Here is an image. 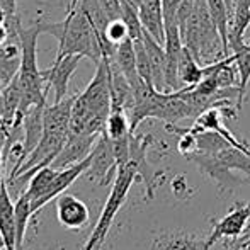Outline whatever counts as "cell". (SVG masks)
I'll return each instance as SVG.
<instances>
[{"label":"cell","mask_w":250,"mask_h":250,"mask_svg":"<svg viewBox=\"0 0 250 250\" xmlns=\"http://www.w3.org/2000/svg\"><path fill=\"white\" fill-rule=\"evenodd\" d=\"M116 170H118V164H116L112 142L104 131L101 133L94 145V150L90 153V167L85 174L89 175L90 181L104 184L111 179L112 174H116Z\"/></svg>","instance_id":"8992f818"},{"label":"cell","mask_w":250,"mask_h":250,"mask_svg":"<svg viewBox=\"0 0 250 250\" xmlns=\"http://www.w3.org/2000/svg\"><path fill=\"white\" fill-rule=\"evenodd\" d=\"M140 22L158 43L165 44V19L162 0H142L138 9Z\"/></svg>","instance_id":"7c38bea8"},{"label":"cell","mask_w":250,"mask_h":250,"mask_svg":"<svg viewBox=\"0 0 250 250\" xmlns=\"http://www.w3.org/2000/svg\"><path fill=\"white\" fill-rule=\"evenodd\" d=\"M105 135L116 142V140H125L133 135L131 125H129V116L125 109H111V114L105 123Z\"/></svg>","instance_id":"d6986e66"},{"label":"cell","mask_w":250,"mask_h":250,"mask_svg":"<svg viewBox=\"0 0 250 250\" xmlns=\"http://www.w3.org/2000/svg\"><path fill=\"white\" fill-rule=\"evenodd\" d=\"M204 68L194 58L189 48H182L181 58H179V80L181 87H194L203 80Z\"/></svg>","instance_id":"2e32d148"},{"label":"cell","mask_w":250,"mask_h":250,"mask_svg":"<svg viewBox=\"0 0 250 250\" xmlns=\"http://www.w3.org/2000/svg\"><path fill=\"white\" fill-rule=\"evenodd\" d=\"M89 167H90V155L85 158V160L79 162V164L72 165V167H66V168L58 170V174H56L55 181H53V184L50 186V191L46 192V196H44L40 203H36L34 206H31V209H33V216L38 213V211L43 209V208L46 206L51 199H56L58 196H62L63 192H65L66 189H68L70 186H72L73 182L80 177V175L85 174V172L89 170Z\"/></svg>","instance_id":"8fae6325"},{"label":"cell","mask_w":250,"mask_h":250,"mask_svg":"<svg viewBox=\"0 0 250 250\" xmlns=\"http://www.w3.org/2000/svg\"><path fill=\"white\" fill-rule=\"evenodd\" d=\"M233 63L238 72V97H237V111H240L245 101L249 83H250V43L245 44L240 51L231 53Z\"/></svg>","instance_id":"ac0fdd59"},{"label":"cell","mask_w":250,"mask_h":250,"mask_svg":"<svg viewBox=\"0 0 250 250\" xmlns=\"http://www.w3.org/2000/svg\"><path fill=\"white\" fill-rule=\"evenodd\" d=\"M44 34H51L58 40L56 58H63L65 55H82L83 58L92 60L96 65L102 60L97 31L80 0H70L63 21L44 24Z\"/></svg>","instance_id":"6da1fadb"},{"label":"cell","mask_w":250,"mask_h":250,"mask_svg":"<svg viewBox=\"0 0 250 250\" xmlns=\"http://www.w3.org/2000/svg\"><path fill=\"white\" fill-rule=\"evenodd\" d=\"M82 60V55H65L63 58H55L50 68L43 70L46 90L50 92V89H53V94H55V101L53 102H60L66 97L68 82L73 73H75V70L79 68Z\"/></svg>","instance_id":"5b68a950"},{"label":"cell","mask_w":250,"mask_h":250,"mask_svg":"<svg viewBox=\"0 0 250 250\" xmlns=\"http://www.w3.org/2000/svg\"><path fill=\"white\" fill-rule=\"evenodd\" d=\"M135 43V51H136V66H138V73L142 77V80H145L146 83L153 85V75H151V63L150 56L146 53L145 43H143V38L138 40H133Z\"/></svg>","instance_id":"44dd1931"},{"label":"cell","mask_w":250,"mask_h":250,"mask_svg":"<svg viewBox=\"0 0 250 250\" xmlns=\"http://www.w3.org/2000/svg\"><path fill=\"white\" fill-rule=\"evenodd\" d=\"M17 34L21 41V68L17 73V79L21 83V107L19 114H24L29 107L36 104L46 102L48 90L44 85L43 70L38 66V38L44 34V24H33L29 27L21 26V21L17 24Z\"/></svg>","instance_id":"7a4b0ae2"},{"label":"cell","mask_w":250,"mask_h":250,"mask_svg":"<svg viewBox=\"0 0 250 250\" xmlns=\"http://www.w3.org/2000/svg\"><path fill=\"white\" fill-rule=\"evenodd\" d=\"M2 133H0V188H2L3 184V165H5V160H3V148H2Z\"/></svg>","instance_id":"cb8c5ba5"},{"label":"cell","mask_w":250,"mask_h":250,"mask_svg":"<svg viewBox=\"0 0 250 250\" xmlns=\"http://www.w3.org/2000/svg\"><path fill=\"white\" fill-rule=\"evenodd\" d=\"M0 5H2L3 9L7 10V14H9V17L16 16V9H17L16 0H0Z\"/></svg>","instance_id":"7402d4cb"},{"label":"cell","mask_w":250,"mask_h":250,"mask_svg":"<svg viewBox=\"0 0 250 250\" xmlns=\"http://www.w3.org/2000/svg\"><path fill=\"white\" fill-rule=\"evenodd\" d=\"M249 218H250V203L237 204L235 208H231L220 221L214 223L209 237L206 238L208 245L213 247L221 238H238L242 235V231L245 230V225H247Z\"/></svg>","instance_id":"52a82bcc"},{"label":"cell","mask_w":250,"mask_h":250,"mask_svg":"<svg viewBox=\"0 0 250 250\" xmlns=\"http://www.w3.org/2000/svg\"><path fill=\"white\" fill-rule=\"evenodd\" d=\"M206 240H198V238L188 237V235H164L153 242L151 250H209Z\"/></svg>","instance_id":"e0dca14e"},{"label":"cell","mask_w":250,"mask_h":250,"mask_svg":"<svg viewBox=\"0 0 250 250\" xmlns=\"http://www.w3.org/2000/svg\"><path fill=\"white\" fill-rule=\"evenodd\" d=\"M179 29L184 46L191 50L201 65H211L227 56L220 33L211 19L206 0H194L191 14L184 21V24L179 26Z\"/></svg>","instance_id":"3957f363"},{"label":"cell","mask_w":250,"mask_h":250,"mask_svg":"<svg viewBox=\"0 0 250 250\" xmlns=\"http://www.w3.org/2000/svg\"><path fill=\"white\" fill-rule=\"evenodd\" d=\"M56 174H58V168H53L51 165H46V167L34 172L33 177L29 179V184H27L26 191H24V194L31 199V206L40 203L46 196V192L50 191V186L55 181Z\"/></svg>","instance_id":"9a60e30c"},{"label":"cell","mask_w":250,"mask_h":250,"mask_svg":"<svg viewBox=\"0 0 250 250\" xmlns=\"http://www.w3.org/2000/svg\"><path fill=\"white\" fill-rule=\"evenodd\" d=\"M9 38H10V29H9V26H7V22L0 24V46H2L3 43H7Z\"/></svg>","instance_id":"603a6c76"},{"label":"cell","mask_w":250,"mask_h":250,"mask_svg":"<svg viewBox=\"0 0 250 250\" xmlns=\"http://www.w3.org/2000/svg\"><path fill=\"white\" fill-rule=\"evenodd\" d=\"M112 62L116 63L119 70L125 73V77L129 80L131 87H136L142 82V77L138 73V66H136V51H135V43L131 38L125 40L123 43L118 44L114 53Z\"/></svg>","instance_id":"5bb4252c"},{"label":"cell","mask_w":250,"mask_h":250,"mask_svg":"<svg viewBox=\"0 0 250 250\" xmlns=\"http://www.w3.org/2000/svg\"><path fill=\"white\" fill-rule=\"evenodd\" d=\"M136 179H140V174H138L136 165L133 164L131 160L126 165H123V167H118L111 192H109L104 208H102L99 218H97L96 227H94L92 233H90L89 240L85 242L82 250H101L102 249V245L105 244V238H107L109 231H111L112 223H114L116 216H118L123 204L128 199L129 189L135 184Z\"/></svg>","instance_id":"277c9868"},{"label":"cell","mask_w":250,"mask_h":250,"mask_svg":"<svg viewBox=\"0 0 250 250\" xmlns=\"http://www.w3.org/2000/svg\"><path fill=\"white\" fill-rule=\"evenodd\" d=\"M0 242L3 250H17L16 203H12L7 181L0 188Z\"/></svg>","instance_id":"30bf717a"},{"label":"cell","mask_w":250,"mask_h":250,"mask_svg":"<svg viewBox=\"0 0 250 250\" xmlns=\"http://www.w3.org/2000/svg\"><path fill=\"white\" fill-rule=\"evenodd\" d=\"M99 136L101 135H77V133H70L62 151H60L58 157L51 164V167L62 170V168L72 167V165L85 160L92 153L94 145H96Z\"/></svg>","instance_id":"ba28073f"},{"label":"cell","mask_w":250,"mask_h":250,"mask_svg":"<svg viewBox=\"0 0 250 250\" xmlns=\"http://www.w3.org/2000/svg\"><path fill=\"white\" fill-rule=\"evenodd\" d=\"M56 216L58 221L68 230H80L89 223V208L82 199L70 194H62L56 198Z\"/></svg>","instance_id":"9c48e42d"},{"label":"cell","mask_w":250,"mask_h":250,"mask_svg":"<svg viewBox=\"0 0 250 250\" xmlns=\"http://www.w3.org/2000/svg\"><path fill=\"white\" fill-rule=\"evenodd\" d=\"M33 218V209H31V199L26 194H21L16 199V231H17V250H22L24 238H26L27 225Z\"/></svg>","instance_id":"ffe728a7"},{"label":"cell","mask_w":250,"mask_h":250,"mask_svg":"<svg viewBox=\"0 0 250 250\" xmlns=\"http://www.w3.org/2000/svg\"><path fill=\"white\" fill-rule=\"evenodd\" d=\"M3 87H5V85H3V83L0 82V92H2V89H3Z\"/></svg>","instance_id":"484cf974"},{"label":"cell","mask_w":250,"mask_h":250,"mask_svg":"<svg viewBox=\"0 0 250 250\" xmlns=\"http://www.w3.org/2000/svg\"><path fill=\"white\" fill-rule=\"evenodd\" d=\"M7 21H9V14H7V10L0 5V24H5Z\"/></svg>","instance_id":"d4e9b609"},{"label":"cell","mask_w":250,"mask_h":250,"mask_svg":"<svg viewBox=\"0 0 250 250\" xmlns=\"http://www.w3.org/2000/svg\"><path fill=\"white\" fill-rule=\"evenodd\" d=\"M143 43H145L146 53L150 56L151 63V75H153V87L160 92H167L165 90V62H167V55H165V46L158 43L150 33L143 29Z\"/></svg>","instance_id":"4fadbf2b"}]
</instances>
